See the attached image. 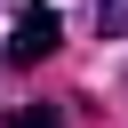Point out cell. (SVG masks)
<instances>
[{"instance_id": "obj_1", "label": "cell", "mask_w": 128, "mask_h": 128, "mask_svg": "<svg viewBox=\"0 0 128 128\" xmlns=\"http://www.w3.org/2000/svg\"><path fill=\"white\" fill-rule=\"evenodd\" d=\"M56 48H64V16H56L48 0H24V8H16V24H8L0 64H8V72H32V64H48Z\"/></svg>"}, {"instance_id": "obj_2", "label": "cell", "mask_w": 128, "mask_h": 128, "mask_svg": "<svg viewBox=\"0 0 128 128\" xmlns=\"http://www.w3.org/2000/svg\"><path fill=\"white\" fill-rule=\"evenodd\" d=\"M0 128H64V112H56V104H16Z\"/></svg>"}, {"instance_id": "obj_3", "label": "cell", "mask_w": 128, "mask_h": 128, "mask_svg": "<svg viewBox=\"0 0 128 128\" xmlns=\"http://www.w3.org/2000/svg\"><path fill=\"white\" fill-rule=\"evenodd\" d=\"M96 32L104 40H128V0H96Z\"/></svg>"}]
</instances>
